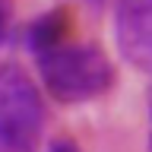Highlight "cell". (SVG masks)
<instances>
[{
  "instance_id": "6",
  "label": "cell",
  "mask_w": 152,
  "mask_h": 152,
  "mask_svg": "<svg viewBox=\"0 0 152 152\" xmlns=\"http://www.w3.org/2000/svg\"><path fill=\"white\" fill-rule=\"evenodd\" d=\"M51 152H76V146H70V142H54Z\"/></svg>"
},
{
  "instance_id": "3",
  "label": "cell",
  "mask_w": 152,
  "mask_h": 152,
  "mask_svg": "<svg viewBox=\"0 0 152 152\" xmlns=\"http://www.w3.org/2000/svg\"><path fill=\"white\" fill-rule=\"evenodd\" d=\"M117 48L133 66L152 73V0H117Z\"/></svg>"
},
{
  "instance_id": "5",
  "label": "cell",
  "mask_w": 152,
  "mask_h": 152,
  "mask_svg": "<svg viewBox=\"0 0 152 152\" xmlns=\"http://www.w3.org/2000/svg\"><path fill=\"white\" fill-rule=\"evenodd\" d=\"M7 35H10V10L0 0V41H7Z\"/></svg>"
},
{
  "instance_id": "2",
  "label": "cell",
  "mask_w": 152,
  "mask_h": 152,
  "mask_svg": "<svg viewBox=\"0 0 152 152\" xmlns=\"http://www.w3.org/2000/svg\"><path fill=\"white\" fill-rule=\"evenodd\" d=\"M45 127V104L19 66L0 64V152H35Z\"/></svg>"
},
{
  "instance_id": "1",
  "label": "cell",
  "mask_w": 152,
  "mask_h": 152,
  "mask_svg": "<svg viewBox=\"0 0 152 152\" xmlns=\"http://www.w3.org/2000/svg\"><path fill=\"white\" fill-rule=\"evenodd\" d=\"M41 83L57 102L76 104L102 95L114 73L108 57L92 45H57L38 54Z\"/></svg>"
},
{
  "instance_id": "4",
  "label": "cell",
  "mask_w": 152,
  "mask_h": 152,
  "mask_svg": "<svg viewBox=\"0 0 152 152\" xmlns=\"http://www.w3.org/2000/svg\"><path fill=\"white\" fill-rule=\"evenodd\" d=\"M64 32H66L64 13H48V16H41L35 26H32V32H28V45L41 54V51H48V48L60 45V41H64Z\"/></svg>"
},
{
  "instance_id": "7",
  "label": "cell",
  "mask_w": 152,
  "mask_h": 152,
  "mask_svg": "<svg viewBox=\"0 0 152 152\" xmlns=\"http://www.w3.org/2000/svg\"><path fill=\"white\" fill-rule=\"evenodd\" d=\"M149 121H152V95H149ZM149 149H152V130H149Z\"/></svg>"
},
{
  "instance_id": "8",
  "label": "cell",
  "mask_w": 152,
  "mask_h": 152,
  "mask_svg": "<svg viewBox=\"0 0 152 152\" xmlns=\"http://www.w3.org/2000/svg\"><path fill=\"white\" fill-rule=\"evenodd\" d=\"M92 3H98V0H92Z\"/></svg>"
}]
</instances>
